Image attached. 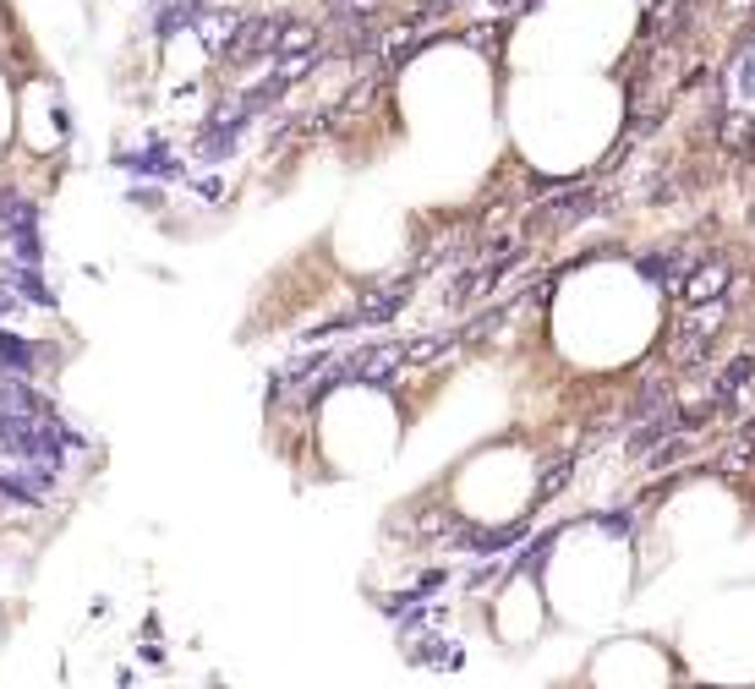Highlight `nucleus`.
<instances>
[{
	"label": "nucleus",
	"instance_id": "nucleus-1",
	"mask_svg": "<svg viewBox=\"0 0 755 689\" xmlns=\"http://www.w3.org/2000/svg\"><path fill=\"white\" fill-rule=\"evenodd\" d=\"M722 290H728V268H722V263H700V268H690V279H684L679 295H684L690 306H700V301H717Z\"/></svg>",
	"mask_w": 755,
	"mask_h": 689
},
{
	"label": "nucleus",
	"instance_id": "nucleus-4",
	"mask_svg": "<svg viewBox=\"0 0 755 689\" xmlns=\"http://www.w3.org/2000/svg\"><path fill=\"white\" fill-rule=\"evenodd\" d=\"M750 137H755V126H750L744 116H728V121H722V143H728V148H750Z\"/></svg>",
	"mask_w": 755,
	"mask_h": 689
},
{
	"label": "nucleus",
	"instance_id": "nucleus-2",
	"mask_svg": "<svg viewBox=\"0 0 755 689\" xmlns=\"http://www.w3.org/2000/svg\"><path fill=\"white\" fill-rule=\"evenodd\" d=\"M307 50H317V28H301V23L290 28L285 23L279 28V56H307Z\"/></svg>",
	"mask_w": 755,
	"mask_h": 689
},
{
	"label": "nucleus",
	"instance_id": "nucleus-5",
	"mask_svg": "<svg viewBox=\"0 0 755 689\" xmlns=\"http://www.w3.org/2000/svg\"><path fill=\"white\" fill-rule=\"evenodd\" d=\"M750 159H755V137H750Z\"/></svg>",
	"mask_w": 755,
	"mask_h": 689
},
{
	"label": "nucleus",
	"instance_id": "nucleus-3",
	"mask_svg": "<svg viewBox=\"0 0 755 689\" xmlns=\"http://www.w3.org/2000/svg\"><path fill=\"white\" fill-rule=\"evenodd\" d=\"M750 378H755V356H739V362H733V367H728V373L717 378V400H728V395H739V389H744Z\"/></svg>",
	"mask_w": 755,
	"mask_h": 689
}]
</instances>
